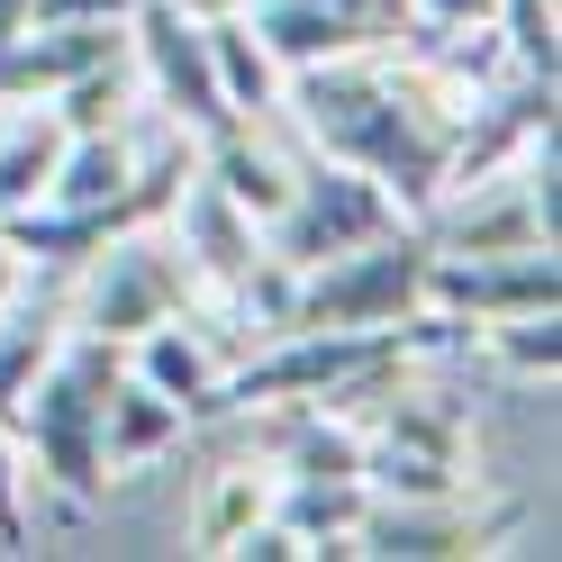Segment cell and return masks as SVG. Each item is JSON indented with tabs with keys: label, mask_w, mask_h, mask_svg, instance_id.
I'll list each match as a JSON object with an SVG mask.
<instances>
[{
	"label": "cell",
	"mask_w": 562,
	"mask_h": 562,
	"mask_svg": "<svg viewBox=\"0 0 562 562\" xmlns=\"http://www.w3.org/2000/svg\"><path fill=\"white\" fill-rule=\"evenodd\" d=\"M281 91H291L300 127L318 136V155L372 172L408 218H427L445 200V164H453V136H463V110H472V64L453 46L436 64H417V74L327 55V64L281 74Z\"/></svg>",
	"instance_id": "1"
},
{
	"label": "cell",
	"mask_w": 562,
	"mask_h": 562,
	"mask_svg": "<svg viewBox=\"0 0 562 562\" xmlns=\"http://www.w3.org/2000/svg\"><path fill=\"white\" fill-rule=\"evenodd\" d=\"M127 345L110 336H64L55 363L37 372V391L19 400V427L37 445V472L64 490V499H100L110 490V463H100V400H110V381L127 372L119 363Z\"/></svg>",
	"instance_id": "2"
},
{
	"label": "cell",
	"mask_w": 562,
	"mask_h": 562,
	"mask_svg": "<svg viewBox=\"0 0 562 562\" xmlns=\"http://www.w3.org/2000/svg\"><path fill=\"white\" fill-rule=\"evenodd\" d=\"M427 263H436V245L417 227H381L300 272L291 327H408L427 308Z\"/></svg>",
	"instance_id": "3"
},
{
	"label": "cell",
	"mask_w": 562,
	"mask_h": 562,
	"mask_svg": "<svg viewBox=\"0 0 562 562\" xmlns=\"http://www.w3.org/2000/svg\"><path fill=\"white\" fill-rule=\"evenodd\" d=\"M191 291H200V281H191V263H182V245H164L155 218H146V227H119L110 245H91V255H82L74 327H82V336H110V345H136L146 327L182 318Z\"/></svg>",
	"instance_id": "4"
},
{
	"label": "cell",
	"mask_w": 562,
	"mask_h": 562,
	"mask_svg": "<svg viewBox=\"0 0 562 562\" xmlns=\"http://www.w3.org/2000/svg\"><path fill=\"white\" fill-rule=\"evenodd\" d=\"M381 227H400V200L355 164H318V172H300L291 200L263 218V255L308 272V263H327V255H345V245H363Z\"/></svg>",
	"instance_id": "5"
},
{
	"label": "cell",
	"mask_w": 562,
	"mask_h": 562,
	"mask_svg": "<svg viewBox=\"0 0 562 562\" xmlns=\"http://www.w3.org/2000/svg\"><path fill=\"white\" fill-rule=\"evenodd\" d=\"M127 55L146 64L155 100L172 110V127H182L191 146L236 119L227 91H218V64H209V27L182 10V0H127Z\"/></svg>",
	"instance_id": "6"
},
{
	"label": "cell",
	"mask_w": 562,
	"mask_h": 562,
	"mask_svg": "<svg viewBox=\"0 0 562 562\" xmlns=\"http://www.w3.org/2000/svg\"><path fill=\"white\" fill-rule=\"evenodd\" d=\"M472 463V427L453 400H400L381 417V436H363V490L381 499H445L463 490Z\"/></svg>",
	"instance_id": "7"
},
{
	"label": "cell",
	"mask_w": 562,
	"mask_h": 562,
	"mask_svg": "<svg viewBox=\"0 0 562 562\" xmlns=\"http://www.w3.org/2000/svg\"><path fill=\"white\" fill-rule=\"evenodd\" d=\"M427 308L445 318H526V308H562V272L553 245H526V255H436L427 263Z\"/></svg>",
	"instance_id": "8"
},
{
	"label": "cell",
	"mask_w": 562,
	"mask_h": 562,
	"mask_svg": "<svg viewBox=\"0 0 562 562\" xmlns=\"http://www.w3.org/2000/svg\"><path fill=\"white\" fill-rule=\"evenodd\" d=\"M517 508H472L463 490L445 499H363V526H355V553H391V562H436V553H481Z\"/></svg>",
	"instance_id": "9"
},
{
	"label": "cell",
	"mask_w": 562,
	"mask_h": 562,
	"mask_svg": "<svg viewBox=\"0 0 562 562\" xmlns=\"http://www.w3.org/2000/svg\"><path fill=\"white\" fill-rule=\"evenodd\" d=\"M164 218L182 227V263H191V281H209V291H236V281L263 263V227L245 218V209H236L218 182H209L200 164L182 172V191H172Z\"/></svg>",
	"instance_id": "10"
},
{
	"label": "cell",
	"mask_w": 562,
	"mask_h": 562,
	"mask_svg": "<svg viewBox=\"0 0 562 562\" xmlns=\"http://www.w3.org/2000/svg\"><path fill=\"white\" fill-rule=\"evenodd\" d=\"M182 427H191V417L172 408L155 381L119 372V381H110V400H100V463H110V481H119V472H155L164 453L182 445Z\"/></svg>",
	"instance_id": "11"
},
{
	"label": "cell",
	"mask_w": 562,
	"mask_h": 562,
	"mask_svg": "<svg viewBox=\"0 0 562 562\" xmlns=\"http://www.w3.org/2000/svg\"><path fill=\"white\" fill-rule=\"evenodd\" d=\"M263 453H272V481H363V427L318 400H300L281 427H263Z\"/></svg>",
	"instance_id": "12"
},
{
	"label": "cell",
	"mask_w": 562,
	"mask_h": 562,
	"mask_svg": "<svg viewBox=\"0 0 562 562\" xmlns=\"http://www.w3.org/2000/svg\"><path fill=\"white\" fill-rule=\"evenodd\" d=\"M191 164H200V172H209V182H218V191H227L255 227H263L272 209L291 200V182H300V172H291V164H281L263 136H255V119H227L218 136H200V146H191Z\"/></svg>",
	"instance_id": "13"
},
{
	"label": "cell",
	"mask_w": 562,
	"mask_h": 562,
	"mask_svg": "<svg viewBox=\"0 0 562 562\" xmlns=\"http://www.w3.org/2000/svg\"><path fill=\"white\" fill-rule=\"evenodd\" d=\"M427 245L436 255H526V245H553V227L536 218V191H526V172H517L490 209H453V218L427 209Z\"/></svg>",
	"instance_id": "14"
},
{
	"label": "cell",
	"mask_w": 562,
	"mask_h": 562,
	"mask_svg": "<svg viewBox=\"0 0 562 562\" xmlns=\"http://www.w3.org/2000/svg\"><path fill=\"white\" fill-rule=\"evenodd\" d=\"M245 27L272 46L281 74H300V64H327V55H363L355 27L336 19V0H245Z\"/></svg>",
	"instance_id": "15"
},
{
	"label": "cell",
	"mask_w": 562,
	"mask_h": 562,
	"mask_svg": "<svg viewBox=\"0 0 562 562\" xmlns=\"http://www.w3.org/2000/svg\"><path fill=\"white\" fill-rule=\"evenodd\" d=\"M55 345H64V300H27V291L0 300V427L19 417L27 391H37V372L55 363Z\"/></svg>",
	"instance_id": "16"
},
{
	"label": "cell",
	"mask_w": 562,
	"mask_h": 562,
	"mask_svg": "<svg viewBox=\"0 0 562 562\" xmlns=\"http://www.w3.org/2000/svg\"><path fill=\"white\" fill-rule=\"evenodd\" d=\"M218 355H209V336L191 327V318H164V327H146L136 336V381H155V391L182 408V417H200L209 408V391H218Z\"/></svg>",
	"instance_id": "17"
},
{
	"label": "cell",
	"mask_w": 562,
	"mask_h": 562,
	"mask_svg": "<svg viewBox=\"0 0 562 562\" xmlns=\"http://www.w3.org/2000/svg\"><path fill=\"white\" fill-rule=\"evenodd\" d=\"M363 481H272V517L291 526L308 553H355V526H363Z\"/></svg>",
	"instance_id": "18"
},
{
	"label": "cell",
	"mask_w": 562,
	"mask_h": 562,
	"mask_svg": "<svg viewBox=\"0 0 562 562\" xmlns=\"http://www.w3.org/2000/svg\"><path fill=\"white\" fill-rule=\"evenodd\" d=\"M209 27V64H218V91H227V110L236 119H255V110H272L281 100V64H272V46L245 27V10H218V19H200Z\"/></svg>",
	"instance_id": "19"
},
{
	"label": "cell",
	"mask_w": 562,
	"mask_h": 562,
	"mask_svg": "<svg viewBox=\"0 0 562 562\" xmlns=\"http://www.w3.org/2000/svg\"><path fill=\"white\" fill-rule=\"evenodd\" d=\"M119 191H136V155H127V136H119V127H82V136H64L46 200H64V209H100V200H119Z\"/></svg>",
	"instance_id": "20"
},
{
	"label": "cell",
	"mask_w": 562,
	"mask_h": 562,
	"mask_svg": "<svg viewBox=\"0 0 562 562\" xmlns=\"http://www.w3.org/2000/svg\"><path fill=\"white\" fill-rule=\"evenodd\" d=\"M64 136H74V127H64L55 110H37V119H0V218H10V209H27V200H46Z\"/></svg>",
	"instance_id": "21"
},
{
	"label": "cell",
	"mask_w": 562,
	"mask_h": 562,
	"mask_svg": "<svg viewBox=\"0 0 562 562\" xmlns=\"http://www.w3.org/2000/svg\"><path fill=\"white\" fill-rule=\"evenodd\" d=\"M255 517H272V472H255V463H227L218 481H209V499H200V517H191V544L200 553H227Z\"/></svg>",
	"instance_id": "22"
},
{
	"label": "cell",
	"mask_w": 562,
	"mask_h": 562,
	"mask_svg": "<svg viewBox=\"0 0 562 562\" xmlns=\"http://www.w3.org/2000/svg\"><path fill=\"white\" fill-rule=\"evenodd\" d=\"M472 336H490V355H499L508 372H526V381H553V363H562L553 308H526V318H481Z\"/></svg>",
	"instance_id": "23"
},
{
	"label": "cell",
	"mask_w": 562,
	"mask_h": 562,
	"mask_svg": "<svg viewBox=\"0 0 562 562\" xmlns=\"http://www.w3.org/2000/svg\"><path fill=\"white\" fill-rule=\"evenodd\" d=\"M119 100H127V55H119V64H91V74H74V82L55 91V119L74 127V136H82V127H119Z\"/></svg>",
	"instance_id": "24"
},
{
	"label": "cell",
	"mask_w": 562,
	"mask_h": 562,
	"mask_svg": "<svg viewBox=\"0 0 562 562\" xmlns=\"http://www.w3.org/2000/svg\"><path fill=\"white\" fill-rule=\"evenodd\" d=\"M490 19L508 27L517 74H553V0H490Z\"/></svg>",
	"instance_id": "25"
},
{
	"label": "cell",
	"mask_w": 562,
	"mask_h": 562,
	"mask_svg": "<svg viewBox=\"0 0 562 562\" xmlns=\"http://www.w3.org/2000/svg\"><path fill=\"white\" fill-rule=\"evenodd\" d=\"M490 19V0H408V27H417V37H463V27H481Z\"/></svg>",
	"instance_id": "26"
},
{
	"label": "cell",
	"mask_w": 562,
	"mask_h": 562,
	"mask_svg": "<svg viewBox=\"0 0 562 562\" xmlns=\"http://www.w3.org/2000/svg\"><path fill=\"white\" fill-rule=\"evenodd\" d=\"M0 544H27V508H19V453L0 436Z\"/></svg>",
	"instance_id": "27"
},
{
	"label": "cell",
	"mask_w": 562,
	"mask_h": 562,
	"mask_svg": "<svg viewBox=\"0 0 562 562\" xmlns=\"http://www.w3.org/2000/svg\"><path fill=\"white\" fill-rule=\"evenodd\" d=\"M27 27V0H0V55H10V37Z\"/></svg>",
	"instance_id": "28"
},
{
	"label": "cell",
	"mask_w": 562,
	"mask_h": 562,
	"mask_svg": "<svg viewBox=\"0 0 562 562\" xmlns=\"http://www.w3.org/2000/svg\"><path fill=\"white\" fill-rule=\"evenodd\" d=\"M191 19H218V10H245V0H182Z\"/></svg>",
	"instance_id": "29"
}]
</instances>
